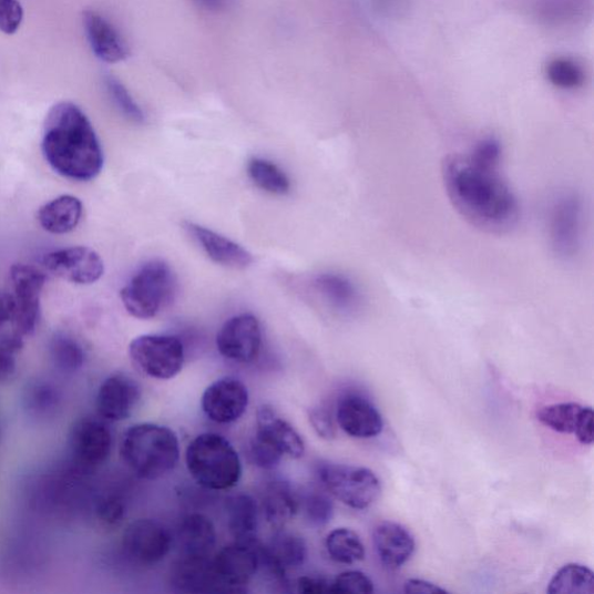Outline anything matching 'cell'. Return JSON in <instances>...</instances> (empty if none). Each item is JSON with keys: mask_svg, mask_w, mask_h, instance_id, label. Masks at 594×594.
Returning <instances> with one entry per match:
<instances>
[{"mask_svg": "<svg viewBox=\"0 0 594 594\" xmlns=\"http://www.w3.org/2000/svg\"><path fill=\"white\" fill-rule=\"evenodd\" d=\"M502 145L483 139L462 154L445 158L442 181L457 212L489 234L512 231L520 218L516 196L501 173Z\"/></svg>", "mask_w": 594, "mask_h": 594, "instance_id": "obj_1", "label": "cell"}, {"mask_svg": "<svg viewBox=\"0 0 594 594\" xmlns=\"http://www.w3.org/2000/svg\"><path fill=\"white\" fill-rule=\"evenodd\" d=\"M42 153L60 176L74 182L94 180L104 166V153L86 114L69 102L48 112Z\"/></svg>", "mask_w": 594, "mask_h": 594, "instance_id": "obj_2", "label": "cell"}, {"mask_svg": "<svg viewBox=\"0 0 594 594\" xmlns=\"http://www.w3.org/2000/svg\"><path fill=\"white\" fill-rule=\"evenodd\" d=\"M120 455L137 478L156 481L177 467L181 443L177 433L170 428L141 423L123 433Z\"/></svg>", "mask_w": 594, "mask_h": 594, "instance_id": "obj_3", "label": "cell"}, {"mask_svg": "<svg viewBox=\"0 0 594 594\" xmlns=\"http://www.w3.org/2000/svg\"><path fill=\"white\" fill-rule=\"evenodd\" d=\"M185 460L191 478L207 490L233 489L243 475L242 461L234 445L217 433H203L194 438L188 444Z\"/></svg>", "mask_w": 594, "mask_h": 594, "instance_id": "obj_4", "label": "cell"}, {"mask_svg": "<svg viewBox=\"0 0 594 594\" xmlns=\"http://www.w3.org/2000/svg\"><path fill=\"white\" fill-rule=\"evenodd\" d=\"M177 291L172 268L161 259L143 264L121 290V301L135 318L151 319L167 307Z\"/></svg>", "mask_w": 594, "mask_h": 594, "instance_id": "obj_5", "label": "cell"}, {"mask_svg": "<svg viewBox=\"0 0 594 594\" xmlns=\"http://www.w3.org/2000/svg\"><path fill=\"white\" fill-rule=\"evenodd\" d=\"M317 477L331 496L351 509H368L381 494V482L368 468L321 462Z\"/></svg>", "mask_w": 594, "mask_h": 594, "instance_id": "obj_6", "label": "cell"}, {"mask_svg": "<svg viewBox=\"0 0 594 594\" xmlns=\"http://www.w3.org/2000/svg\"><path fill=\"white\" fill-rule=\"evenodd\" d=\"M130 358L147 378L166 381L183 370L185 349L182 340L168 335H143L130 345Z\"/></svg>", "mask_w": 594, "mask_h": 594, "instance_id": "obj_7", "label": "cell"}, {"mask_svg": "<svg viewBox=\"0 0 594 594\" xmlns=\"http://www.w3.org/2000/svg\"><path fill=\"white\" fill-rule=\"evenodd\" d=\"M584 206L573 191L560 193L549 213V236L552 250L562 260L574 259L582 247Z\"/></svg>", "mask_w": 594, "mask_h": 594, "instance_id": "obj_8", "label": "cell"}, {"mask_svg": "<svg viewBox=\"0 0 594 594\" xmlns=\"http://www.w3.org/2000/svg\"><path fill=\"white\" fill-rule=\"evenodd\" d=\"M13 319L12 332L27 338L32 336L41 315V295L47 277L32 265L17 264L11 267Z\"/></svg>", "mask_w": 594, "mask_h": 594, "instance_id": "obj_9", "label": "cell"}, {"mask_svg": "<svg viewBox=\"0 0 594 594\" xmlns=\"http://www.w3.org/2000/svg\"><path fill=\"white\" fill-rule=\"evenodd\" d=\"M260 542L235 541L212 560L219 591L238 590L249 584L260 566Z\"/></svg>", "mask_w": 594, "mask_h": 594, "instance_id": "obj_10", "label": "cell"}, {"mask_svg": "<svg viewBox=\"0 0 594 594\" xmlns=\"http://www.w3.org/2000/svg\"><path fill=\"white\" fill-rule=\"evenodd\" d=\"M263 332L259 319L253 314L232 317L216 337L218 354L233 362L250 363L262 350Z\"/></svg>", "mask_w": 594, "mask_h": 594, "instance_id": "obj_11", "label": "cell"}, {"mask_svg": "<svg viewBox=\"0 0 594 594\" xmlns=\"http://www.w3.org/2000/svg\"><path fill=\"white\" fill-rule=\"evenodd\" d=\"M173 537L170 531L153 519H139L122 536L123 552L135 563L153 566L170 554Z\"/></svg>", "mask_w": 594, "mask_h": 594, "instance_id": "obj_12", "label": "cell"}, {"mask_svg": "<svg viewBox=\"0 0 594 594\" xmlns=\"http://www.w3.org/2000/svg\"><path fill=\"white\" fill-rule=\"evenodd\" d=\"M43 265L49 274L76 285H92L104 276L105 265L88 246H73L48 254Z\"/></svg>", "mask_w": 594, "mask_h": 594, "instance_id": "obj_13", "label": "cell"}, {"mask_svg": "<svg viewBox=\"0 0 594 594\" xmlns=\"http://www.w3.org/2000/svg\"><path fill=\"white\" fill-rule=\"evenodd\" d=\"M249 403V390L240 380L233 377L216 380L205 390L202 399L206 417L221 426L236 423Z\"/></svg>", "mask_w": 594, "mask_h": 594, "instance_id": "obj_14", "label": "cell"}, {"mask_svg": "<svg viewBox=\"0 0 594 594\" xmlns=\"http://www.w3.org/2000/svg\"><path fill=\"white\" fill-rule=\"evenodd\" d=\"M260 565L280 581L287 574L305 564L308 557V547L305 539L299 534L276 531L267 543L260 544Z\"/></svg>", "mask_w": 594, "mask_h": 594, "instance_id": "obj_15", "label": "cell"}, {"mask_svg": "<svg viewBox=\"0 0 594 594\" xmlns=\"http://www.w3.org/2000/svg\"><path fill=\"white\" fill-rule=\"evenodd\" d=\"M141 398V387L133 378L114 375L98 389L96 412L110 422H121L132 416Z\"/></svg>", "mask_w": 594, "mask_h": 594, "instance_id": "obj_16", "label": "cell"}, {"mask_svg": "<svg viewBox=\"0 0 594 594\" xmlns=\"http://www.w3.org/2000/svg\"><path fill=\"white\" fill-rule=\"evenodd\" d=\"M336 418L340 429L357 439L375 438L383 430V418L377 407L358 393L342 396Z\"/></svg>", "mask_w": 594, "mask_h": 594, "instance_id": "obj_17", "label": "cell"}, {"mask_svg": "<svg viewBox=\"0 0 594 594\" xmlns=\"http://www.w3.org/2000/svg\"><path fill=\"white\" fill-rule=\"evenodd\" d=\"M256 422V437L284 457L295 460L304 458L306 444L303 437L274 408L267 404L259 407Z\"/></svg>", "mask_w": 594, "mask_h": 594, "instance_id": "obj_18", "label": "cell"}, {"mask_svg": "<svg viewBox=\"0 0 594 594\" xmlns=\"http://www.w3.org/2000/svg\"><path fill=\"white\" fill-rule=\"evenodd\" d=\"M186 233L201 245L205 254L216 264L235 269H244L255 262L254 255L234 240L191 221H185Z\"/></svg>", "mask_w": 594, "mask_h": 594, "instance_id": "obj_19", "label": "cell"}, {"mask_svg": "<svg viewBox=\"0 0 594 594\" xmlns=\"http://www.w3.org/2000/svg\"><path fill=\"white\" fill-rule=\"evenodd\" d=\"M112 443L110 429L99 420H81L71 434L73 454L89 465L103 464L111 455Z\"/></svg>", "mask_w": 594, "mask_h": 594, "instance_id": "obj_20", "label": "cell"}, {"mask_svg": "<svg viewBox=\"0 0 594 594\" xmlns=\"http://www.w3.org/2000/svg\"><path fill=\"white\" fill-rule=\"evenodd\" d=\"M83 22L92 52L99 60L115 64L129 58L127 43L102 14L86 11L83 16Z\"/></svg>", "mask_w": 594, "mask_h": 594, "instance_id": "obj_21", "label": "cell"}, {"mask_svg": "<svg viewBox=\"0 0 594 594\" xmlns=\"http://www.w3.org/2000/svg\"><path fill=\"white\" fill-rule=\"evenodd\" d=\"M373 542L381 563L391 571L403 566L416 550L411 532L393 522L378 524L373 531Z\"/></svg>", "mask_w": 594, "mask_h": 594, "instance_id": "obj_22", "label": "cell"}, {"mask_svg": "<svg viewBox=\"0 0 594 594\" xmlns=\"http://www.w3.org/2000/svg\"><path fill=\"white\" fill-rule=\"evenodd\" d=\"M260 510L272 529L283 530L300 511V492L288 482H270L264 490Z\"/></svg>", "mask_w": 594, "mask_h": 594, "instance_id": "obj_23", "label": "cell"}, {"mask_svg": "<svg viewBox=\"0 0 594 594\" xmlns=\"http://www.w3.org/2000/svg\"><path fill=\"white\" fill-rule=\"evenodd\" d=\"M212 520L201 513L186 515L178 528L177 542L183 556L209 557L216 544Z\"/></svg>", "mask_w": 594, "mask_h": 594, "instance_id": "obj_24", "label": "cell"}, {"mask_svg": "<svg viewBox=\"0 0 594 594\" xmlns=\"http://www.w3.org/2000/svg\"><path fill=\"white\" fill-rule=\"evenodd\" d=\"M314 287L335 311L349 315L362 307V295L358 286L348 277L324 274L315 278Z\"/></svg>", "mask_w": 594, "mask_h": 594, "instance_id": "obj_25", "label": "cell"}, {"mask_svg": "<svg viewBox=\"0 0 594 594\" xmlns=\"http://www.w3.org/2000/svg\"><path fill=\"white\" fill-rule=\"evenodd\" d=\"M83 216V204L73 195H61L38 212L40 226L48 233L64 235L76 229Z\"/></svg>", "mask_w": 594, "mask_h": 594, "instance_id": "obj_26", "label": "cell"}, {"mask_svg": "<svg viewBox=\"0 0 594 594\" xmlns=\"http://www.w3.org/2000/svg\"><path fill=\"white\" fill-rule=\"evenodd\" d=\"M173 586L183 592L201 593L219 591L212 560L208 557L183 556L172 567Z\"/></svg>", "mask_w": 594, "mask_h": 594, "instance_id": "obj_27", "label": "cell"}, {"mask_svg": "<svg viewBox=\"0 0 594 594\" xmlns=\"http://www.w3.org/2000/svg\"><path fill=\"white\" fill-rule=\"evenodd\" d=\"M259 513L260 508L250 494H235L227 501V526L235 541H258Z\"/></svg>", "mask_w": 594, "mask_h": 594, "instance_id": "obj_28", "label": "cell"}, {"mask_svg": "<svg viewBox=\"0 0 594 594\" xmlns=\"http://www.w3.org/2000/svg\"><path fill=\"white\" fill-rule=\"evenodd\" d=\"M547 592L550 594H593L594 575L585 565L566 564L554 575Z\"/></svg>", "mask_w": 594, "mask_h": 594, "instance_id": "obj_29", "label": "cell"}, {"mask_svg": "<svg viewBox=\"0 0 594 594\" xmlns=\"http://www.w3.org/2000/svg\"><path fill=\"white\" fill-rule=\"evenodd\" d=\"M330 557L340 564H355L365 560L366 550L360 536L350 529H336L326 540Z\"/></svg>", "mask_w": 594, "mask_h": 594, "instance_id": "obj_30", "label": "cell"}, {"mask_svg": "<svg viewBox=\"0 0 594 594\" xmlns=\"http://www.w3.org/2000/svg\"><path fill=\"white\" fill-rule=\"evenodd\" d=\"M247 175L260 190L275 194L286 195L290 191V181L286 173L275 163L254 157L247 163Z\"/></svg>", "mask_w": 594, "mask_h": 594, "instance_id": "obj_31", "label": "cell"}, {"mask_svg": "<svg viewBox=\"0 0 594 594\" xmlns=\"http://www.w3.org/2000/svg\"><path fill=\"white\" fill-rule=\"evenodd\" d=\"M584 408L578 403H559L541 408L536 416L541 424L555 432L575 434Z\"/></svg>", "mask_w": 594, "mask_h": 594, "instance_id": "obj_32", "label": "cell"}, {"mask_svg": "<svg viewBox=\"0 0 594 594\" xmlns=\"http://www.w3.org/2000/svg\"><path fill=\"white\" fill-rule=\"evenodd\" d=\"M300 510L311 526L324 528L331 522L335 506L329 492L311 488L300 492Z\"/></svg>", "mask_w": 594, "mask_h": 594, "instance_id": "obj_33", "label": "cell"}, {"mask_svg": "<svg viewBox=\"0 0 594 594\" xmlns=\"http://www.w3.org/2000/svg\"><path fill=\"white\" fill-rule=\"evenodd\" d=\"M549 81L562 90H575L585 82L584 69L574 60L560 58L547 65Z\"/></svg>", "mask_w": 594, "mask_h": 594, "instance_id": "obj_34", "label": "cell"}, {"mask_svg": "<svg viewBox=\"0 0 594 594\" xmlns=\"http://www.w3.org/2000/svg\"><path fill=\"white\" fill-rule=\"evenodd\" d=\"M51 354L55 363L63 370H76L82 367L85 359L82 346L64 335L54 337L51 344Z\"/></svg>", "mask_w": 594, "mask_h": 594, "instance_id": "obj_35", "label": "cell"}, {"mask_svg": "<svg viewBox=\"0 0 594 594\" xmlns=\"http://www.w3.org/2000/svg\"><path fill=\"white\" fill-rule=\"evenodd\" d=\"M105 85L117 111L127 120L134 123H143L145 120L144 113L139 104L134 101V98L117 79L107 76L105 79Z\"/></svg>", "mask_w": 594, "mask_h": 594, "instance_id": "obj_36", "label": "cell"}, {"mask_svg": "<svg viewBox=\"0 0 594 594\" xmlns=\"http://www.w3.org/2000/svg\"><path fill=\"white\" fill-rule=\"evenodd\" d=\"M23 346V338L14 332L0 334V382L8 381L17 368V355Z\"/></svg>", "mask_w": 594, "mask_h": 594, "instance_id": "obj_37", "label": "cell"}, {"mask_svg": "<svg viewBox=\"0 0 594 594\" xmlns=\"http://www.w3.org/2000/svg\"><path fill=\"white\" fill-rule=\"evenodd\" d=\"M375 592V583L361 572H345L331 582V593H361Z\"/></svg>", "mask_w": 594, "mask_h": 594, "instance_id": "obj_38", "label": "cell"}, {"mask_svg": "<svg viewBox=\"0 0 594 594\" xmlns=\"http://www.w3.org/2000/svg\"><path fill=\"white\" fill-rule=\"evenodd\" d=\"M250 458L257 467L270 470L280 464L284 455L255 436L250 443Z\"/></svg>", "mask_w": 594, "mask_h": 594, "instance_id": "obj_39", "label": "cell"}, {"mask_svg": "<svg viewBox=\"0 0 594 594\" xmlns=\"http://www.w3.org/2000/svg\"><path fill=\"white\" fill-rule=\"evenodd\" d=\"M23 20L19 0H0V31L8 35L17 33Z\"/></svg>", "mask_w": 594, "mask_h": 594, "instance_id": "obj_40", "label": "cell"}, {"mask_svg": "<svg viewBox=\"0 0 594 594\" xmlns=\"http://www.w3.org/2000/svg\"><path fill=\"white\" fill-rule=\"evenodd\" d=\"M309 422L314 431L321 439L334 440L336 438V426L331 413L325 408H313L309 410Z\"/></svg>", "mask_w": 594, "mask_h": 594, "instance_id": "obj_41", "label": "cell"}, {"mask_svg": "<svg viewBox=\"0 0 594 594\" xmlns=\"http://www.w3.org/2000/svg\"><path fill=\"white\" fill-rule=\"evenodd\" d=\"M297 591L304 594L331 593V582L314 576H301L296 583Z\"/></svg>", "mask_w": 594, "mask_h": 594, "instance_id": "obj_42", "label": "cell"}, {"mask_svg": "<svg viewBox=\"0 0 594 594\" xmlns=\"http://www.w3.org/2000/svg\"><path fill=\"white\" fill-rule=\"evenodd\" d=\"M575 436L582 444L591 445L593 443V410L591 408H584Z\"/></svg>", "mask_w": 594, "mask_h": 594, "instance_id": "obj_43", "label": "cell"}, {"mask_svg": "<svg viewBox=\"0 0 594 594\" xmlns=\"http://www.w3.org/2000/svg\"><path fill=\"white\" fill-rule=\"evenodd\" d=\"M99 512H101V516L105 523L115 525L125 515V508L119 501L109 500L102 504Z\"/></svg>", "mask_w": 594, "mask_h": 594, "instance_id": "obj_44", "label": "cell"}, {"mask_svg": "<svg viewBox=\"0 0 594 594\" xmlns=\"http://www.w3.org/2000/svg\"><path fill=\"white\" fill-rule=\"evenodd\" d=\"M404 591L409 594H444L449 593L440 586L423 580H409L404 584Z\"/></svg>", "mask_w": 594, "mask_h": 594, "instance_id": "obj_45", "label": "cell"}, {"mask_svg": "<svg viewBox=\"0 0 594 594\" xmlns=\"http://www.w3.org/2000/svg\"><path fill=\"white\" fill-rule=\"evenodd\" d=\"M13 307L11 294H0V334L7 326L12 327Z\"/></svg>", "mask_w": 594, "mask_h": 594, "instance_id": "obj_46", "label": "cell"}, {"mask_svg": "<svg viewBox=\"0 0 594 594\" xmlns=\"http://www.w3.org/2000/svg\"><path fill=\"white\" fill-rule=\"evenodd\" d=\"M197 8L211 13H218L228 9L231 0H193Z\"/></svg>", "mask_w": 594, "mask_h": 594, "instance_id": "obj_47", "label": "cell"}]
</instances>
